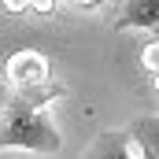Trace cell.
Masks as SVG:
<instances>
[{
    "instance_id": "obj_4",
    "label": "cell",
    "mask_w": 159,
    "mask_h": 159,
    "mask_svg": "<svg viewBox=\"0 0 159 159\" xmlns=\"http://www.w3.org/2000/svg\"><path fill=\"white\" fill-rule=\"evenodd\" d=\"M115 26L119 30H148V34H156V26H159V0H126Z\"/></svg>"
},
{
    "instance_id": "obj_6",
    "label": "cell",
    "mask_w": 159,
    "mask_h": 159,
    "mask_svg": "<svg viewBox=\"0 0 159 159\" xmlns=\"http://www.w3.org/2000/svg\"><path fill=\"white\" fill-rule=\"evenodd\" d=\"M0 67H4V63H0Z\"/></svg>"
},
{
    "instance_id": "obj_3",
    "label": "cell",
    "mask_w": 159,
    "mask_h": 159,
    "mask_svg": "<svg viewBox=\"0 0 159 159\" xmlns=\"http://www.w3.org/2000/svg\"><path fill=\"white\" fill-rule=\"evenodd\" d=\"M85 156L89 159H129V156H141V148L129 137V129H111V133H100L85 148Z\"/></svg>"
},
{
    "instance_id": "obj_5",
    "label": "cell",
    "mask_w": 159,
    "mask_h": 159,
    "mask_svg": "<svg viewBox=\"0 0 159 159\" xmlns=\"http://www.w3.org/2000/svg\"><path fill=\"white\" fill-rule=\"evenodd\" d=\"M129 137L137 141L141 159H159V115H144L129 122Z\"/></svg>"
},
{
    "instance_id": "obj_2",
    "label": "cell",
    "mask_w": 159,
    "mask_h": 159,
    "mask_svg": "<svg viewBox=\"0 0 159 159\" xmlns=\"http://www.w3.org/2000/svg\"><path fill=\"white\" fill-rule=\"evenodd\" d=\"M7 81L11 85H41V81H52L48 78V59L41 52H34V48L11 56L7 59Z\"/></svg>"
},
{
    "instance_id": "obj_1",
    "label": "cell",
    "mask_w": 159,
    "mask_h": 159,
    "mask_svg": "<svg viewBox=\"0 0 159 159\" xmlns=\"http://www.w3.org/2000/svg\"><path fill=\"white\" fill-rule=\"evenodd\" d=\"M63 89L56 81L41 85H0V152L22 148L34 156H56L59 152V129L48 115V104L59 100Z\"/></svg>"
}]
</instances>
